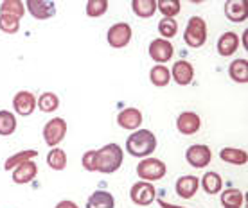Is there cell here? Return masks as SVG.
<instances>
[{"instance_id": "ac0fdd59", "label": "cell", "mask_w": 248, "mask_h": 208, "mask_svg": "<svg viewBox=\"0 0 248 208\" xmlns=\"http://www.w3.org/2000/svg\"><path fill=\"white\" fill-rule=\"evenodd\" d=\"M217 52H219V56H232L234 52H236L237 49H239V36H237L236 32H223L221 36H219V40H217Z\"/></svg>"}, {"instance_id": "1f68e13d", "label": "cell", "mask_w": 248, "mask_h": 208, "mask_svg": "<svg viewBox=\"0 0 248 208\" xmlns=\"http://www.w3.org/2000/svg\"><path fill=\"white\" fill-rule=\"evenodd\" d=\"M158 32L160 36H164V40H169V38L176 36L178 32V24L174 18H162L158 22Z\"/></svg>"}, {"instance_id": "9c48e42d", "label": "cell", "mask_w": 248, "mask_h": 208, "mask_svg": "<svg viewBox=\"0 0 248 208\" xmlns=\"http://www.w3.org/2000/svg\"><path fill=\"white\" fill-rule=\"evenodd\" d=\"M186 160L189 165L196 167V169H203V167H207L209 163H211L212 153L207 146L198 144V146H191L189 149H187Z\"/></svg>"}, {"instance_id": "4fadbf2b", "label": "cell", "mask_w": 248, "mask_h": 208, "mask_svg": "<svg viewBox=\"0 0 248 208\" xmlns=\"http://www.w3.org/2000/svg\"><path fill=\"white\" fill-rule=\"evenodd\" d=\"M169 72H171V79H174L180 86L191 85L192 79H194V67L186 59L174 63L173 70H169Z\"/></svg>"}, {"instance_id": "ba28073f", "label": "cell", "mask_w": 248, "mask_h": 208, "mask_svg": "<svg viewBox=\"0 0 248 208\" xmlns=\"http://www.w3.org/2000/svg\"><path fill=\"white\" fill-rule=\"evenodd\" d=\"M174 54V49L169 40H164V38H155L153 42L149 43V56L151 59L156 61L158 65L162 63H168Z\"/></svg>"}, {"instance_id": "5bb4252c", "label": "cell", "mask_w": 248, "mask_h": 208, "mask_svg": "<svg viewBox=\"0 0 248 208\" xmlns=\"http://www.w3.org/2000/svg\"><path fill=\"white\" fill-rule=\"evenodd\" d=\"M36 174L38 165L32 160H29V162H24V163H20L18 167L13 169V181L16 185H27L36 178Z\"/></svg>"}, {"instance_id": "3957f363", "label": "cell", "mask_w": 248, "mask_h": 208, "mask_svg": "<svg viewBox=\"0 0 248 208\" xmlns=\"http://www.w3.org/2000/svg\"><path fill=\"white\" fill-rule=\"evenodd\" d=\"M184 42L192 49H198L207 42V22L202 16L189 18L186 31H184Z\"/></svg>"}, {"instance_id": "2e32d148", "label": "cell", "mask_w": 248, "mask_h": 208, "mask_svg": "<svg viewBox=\"0 0 248 208\" xmlns=\"http://www.w3.org/2000/svg\"><path fill=\"white\" fill-rule=\"evenodd\" d=\"M117 124L123 129H130V131H137V128L142 124V113L137 108H124L117 115Z\"/></svg>"}, {"instance_id": "ffe728a7", "label": "cell", "mask_w": 248, "mask_h": 208, "mask_svg": "<svg viewBox=\"0 0 248 208\" xmlns=\"http://www.w3.org/2000/svg\"><path fill=\"white\" fill-rule=\"evenodd\" d=\"M202 189H203L209 196L219 194L221 189H223V179H221V176L214 171L205 172L203 178H202Z\"/></svg>"}, {"instance_id": "277c9868", "label": "cell", "mask_w": 248, "mask_h": 208, "mask_svg": "<svg viewBox=\"0 0 248 208\" xmlns=\"http://www.w3.org/2000/svg\"><path fill=\"white\" fill-rule=\"evenodd\" d=\"M168 172L166 163L158 158H144L139 165H137V176L142 181H149L153 183L156 179H162Z\"/></svg>"}, {"instance_id": "83f0119b", "label": "cell", "mask_w": 248, "mask_h": 208, "mask_svg": "<svg viewBox=\"0 0 248 208\" xmlns=\"http://www.w3.org/2000/svg\"><path fill=\"white\" fill-rule=\"evenodd\" d=\"M47 165L52 171H63L67 167V153L60 147H52L47 154Z\"/></svg>"}, {"instance_id": "7402d4cb", "label": "cell", "mask_w": 248, "mask_h": 208, "mask_svg": "<svg viewBox=\"0 0 248 208\" xmlns=\"http://www.w3.org/2000/svg\"><path fill=\"white\" fill-rule=\"evenodd\" d=\"M229 75L236 83H248V61L247 59H236L229 65Z\"/></svg>"}, {"instance_id": "4dcf8cb0", "label": "cell", "mask_w": 248, "mask_h": 208, "mask_svg": "<svg viewBox=\"0 0 248 208\" xmlns=\"http://www.w3.org/2000/svg\"><path fill=\"white\" fill-rule=\"evenodd\" d=\"M182 9V4L178 0H158L156 2V11L164 15V18H174Z\"/></svg>"}, {"instance_id": "7c38bea8", "label": "cell", "mask_w": 248, "mask_h": 208, "mask_svg": "<svg viewBox=\"0 0 248 208\" xmlns=\"http://www.w3.org/2000/svg\"><path fill=\"white\" fill-rule=\"evenodd\" d=\"M200 126H202V120H200V115L194 113V111H184L178 115L176 119V129L180 131L182 135H194L200 131Z\"/></svg>"}, {"instance_id": "e0dca14e", "label": "cell", "mask_w": 248, "mask_h": 208, "mask_svg": "<svg viewBox=\"0 0 248 208\" xmlns=\"http://www.w3.org/2000/svg\"><path fill=\"white\" fill-rule=\"evenodd\" d=\"M223 11L225 16L234 24H241L247 20V6L243 0H227Z\"/></svg>"}, {"instance_id": "d590c367", "label": "cell", "mask_w": 248, "mask_h": 208, "mask_svg": "<svg viewBox=\"0 0 248 208\" xmlns=\"http://www.w3.org/2000/svg\"><path fill=\"white\" fill-rule=\"evenodd\" d=\"M54 208H79V207H78L74 201H70V199H63V201L58 203Z\"/></svg>"}, {"instance_id": "8992f818", "label": "cell", "mask_w": 248, "mask_h": 208, "mask_svg": "<svg viewBox=\"0 0 248 208\" xmlns=\"http://www.w3.org/2000/svg\"><path fill=\"white\" fill-rule=\"evenodd\" d=\"M156 190L153 187V183L149 181H137L133 187L130 189V199L131 203H135L139 207H148L155 201Z\"/></svg>"}, {"instance_id": "e575fe53", "label": "cell", "mask_w": 248, "mask_h": 208, "mask_svg": "<svg viewBox=\"0 0 248 208\" xmlns=\"http://www.w3.org/2000/svg\"><path fill=\"white\" fill-rule=\"evenodd\" d=\"M81 163L85 167V171H95V151H87V153L83 154V158H81Z\"/></svg>"}, {"instance_id": "7a4b0ae2", "label": "cell", "mask_w": 248, "mask_h": 208, "mask_svg": "<svg viewBox=\"0 0 248 208\" xmlns=\"http://www.w3.org/2000/svg\"><path fill=\"white\" fill-rule=\"evenodd\" d=\"M156 149V136L149 129H137L126 140V151L137 158H148Z\"/></svg>"}, {"instance_id": "f1b7e54d", "label": "cell", "mask_w": 248, "mask_h": 208, "mask_svg": "<svg viewBox=\"0 0 248 208\" xmlns=\"http://www.w3.org/2000/svg\"><path fill=\"white\" fill-rule=\"evenodd\" d=\"M16 131V117L7 110H0V136H9Z\"/></svg>"}, {"instance_id": "5b68a950", "label": "cell", "mask_w": 248, "mask_h": 208, "mask_svg": "<svg viewBox=\"0 0 248 208\" xmlns=\"http://www.w3.org/2000/svg\"><path fill=\"white\" fill-rule=\"evenodd\" d=\"M67 135V122L62 117H54L44 126V140L49 147H58Z\"/></svg>"}, {"instance_id": "30bf717a", "label": "cell", "mask_w": 248, "mask_h": 208, "mask_svg": "<svg viewBox=\"0 0 248 208\" xmlns=\"http://www.w3.org/2000/svg\"><path fill=\"white\" fill-rule=\"evenodd\" d=\"M25 9L31 13L32 18L36 20H49L56 15V4L47 0H27Z\"/></svg>"}, {"instance_id": "cb8c5ba5", "label": "cell", "mask_w": 248, "mask_h": 208, "mask_svg": "<svg viewBox=\"0 0 248 208\" xmlns=\"http://www.w3.org/2000/svg\"><path fill=\"white\" fill-rule=\"evenodd\" d=\"M131 9L139 18H151L156 13V0H133Z\"/></svg>"}, {"instance_id": "d4e9b609", "label": "cell", "mask_w": 248, "mask_h": 208, "mask_svg": "<svg viewBox=\"0 0 248 208\" xmlns=\"http://www.w3.org/2000/svg\"><path fill=\"white\" fill-rule=\"evenodd\" d=\"M149 81H151V85L158 86H168L169 81H171V72H169V68L166 65H155V67L149 70Z\"/></svg>"}, {"instance_id": "4316f807", "label": "cell", "mask_w": 248, "mask_h": 208, "mask_svg": "<svg viewBox=\"0 0 248 208\" xmlns=\"http://www.w3.org/2000/svg\"><path fill=\"white\" fill-rule=\"evenodd\" d=\"M36 106L38 110L44 111V113H52V111H56L60 108V97L52 92H44L38 97Z\"/></svg>"}, {"instance_id": "8fae6325", "label": "cell", "mask_w": 248, "mask_h": 208, "mask_svg": "<svg viewBox=\"0 0 248 208\" xmlns=\"http://www.w3.org/2000/svg\"><path fill=\"white\" fill-rule=\"evenodd\" d=\"M13 108H15V111L18 115L29 117L32 111L36 110V97H34V93L27 92V90L18 92L13 97Z\"/></svg>"}, {"instance_id": "d6a6232c", "label": "cell", "mask_w": 248, "mask_h": 208, "mask_svg": "<svg viewBox=\"0 0 248 208\" xmlns=\"http://www.w3.org/2000/svg\"><path fill=\"white\" fill-rule=\"evenodd\" d=\"M108 9V0H88L87 2V15L90 18H99Z\"/></svg>"}, {"instance_id": "603a6c76", "label": "cell", "mask_w": 248, "mask_h": 208, "mask_svg": "<svg viewBox=\"0 0 248 208\" xmlns=\"http://www.w3.org/2000/svg\"><path fill=\"white\" fill-rule=\"evenodd\" d=\"M0 15L6 16H13L16 20H22V16L25 15V4L20 0H4L0 4Z\"/></svg>"}, {"instance_id": "6da1fadb", "label": "cell", "mask_w": 248, "mask_h": 208, "mask_svg": "<svg viewBox=\"0 0 248 208\" xmlns=\"http://www.w3.org/2000/svg\"><path fill=\"white\" fill-rule=\"evenodd\" d=\"M124 151L119 144H108L95 151V171L103 174H112L123 165Z\"/></svg>"}, {"instance_id": "44dd1931", "label": "cell", "mask_w": 248, "mask_h": 208, "mask_svg": "<svg viewBox=\"0 0 248 208\" xmlns=\"http://www.w3.org/2000/svg\"><path fill=\"white\" fill-rule=\"evenodd\" d=\"M219 158L227 162V163H232V165H245L248 162V154L247 151L243 149H236V147H223L219 151Z\"/></svg>"}, {"instance_id": "9a60e30c", "label": "cell", "mask_w": 248, "mask_h": 208, "mask_svg": "<svg viewBox=\"0 0 248 208\" xmlns=\"http://www.w3.org/2000/svg\"><path fill=\"white\" fill-rule=\"evenodd\" d=\"M200 189V179L196 176H191V174H187V176H182L176 179V185H174V190H176V194L184 199H191Z\"/></svg>"}, {"instance_id": "836d02e7", "label": "cell", "mask_w": 248, "mask_h": 208, "mask_svg": "<svg viewBox=\"0 0 248 208\" xmlns=\"http://www.w3.org/2000/svg\"><path fill=\"white\" fill-rule=\"evenodd\" d=\"M20 29V20L13 18V16H6V15H0V31L6 32V34H15Z\"/></svg>"}, {"instance_id": "8d00e7d4", "label": "cell", "mask_w": 248, "mask_h": 208, "mask_svg": "<svg viewBox=\"0 0 248 208\" xmlns=\"http://www.w3.org/2000/svg\"><path fill=\"white\" fill-rule=\"evenodd\" d=\"M158 205H160L162 208H186V207H174V205H169V203H166L164 199H158Z\"/></svg>"}, {"instance_id": "d6986e66", "label": "cell", "mask_w": 248, "mask_h": 208, "mask_svg": "<svg viewBox=\"0 0 248 208\" xmlns=\"http://www.w3.org/2000/svg\"><path fill=\"white\" fill-rule=\"evenodd\" d=\"M87 208H115V199L106 190H95L87 199Z\"/></svg>"}, {"instance_id": "f546056e", "label": "cell", "mask_w": 248, "mask_h": 208, "mask_svg": "<svg viewBox=\"0 0 248 208\" xmlns=\"http://www.w3.org/2000/svg\"><path fill=\"white\" fill-rule=\"evenodd\" d=\"M243 201H245L243 192L237 189H227L221 194V205H223V208H241Z\"/></svg>"}, {"instance_id": "484cf974", "label": "cell", "mask_w": 248, "mask_h": 208, "mask_svg": "<svg viewBox=\"0 0 248 208\" xmlns=\"http://www.w3.org/2000/svg\"><path fill=\"white\" fill-rule=\"evenodd\" d=\"M38 156V151L34 149H25V151H18V153H15L13 156L6 160V163H4V171H13L15 167H18L20 163H24V162H29V160L36 158Z\"/></svg>"}, {"instance_id": "52a82bcc", "label": "cell", "mask_w": 248, "mask_h": 208, "mask_svg": "<svg viewBox=\"0 0 248 208\" xmlns=\"http://www.w3.org/2000/svg\"><path fill=\"white\" fill-rule=\"evenodd\" d=\"M106 40L108 45L113 49H123L131 42V27L126 22H119V24L112 25L108 32H106Z\"/></svg>"}]
</instances>
